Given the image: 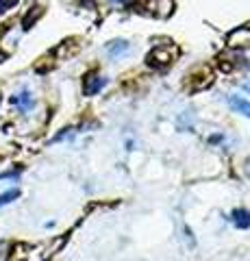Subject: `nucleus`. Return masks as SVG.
Returning <instances> with one entry per match:
<instances>
[{"instance_id": "10", "label": "nucleus", "mask_w": 250, "mask_h": 261, "mask_svg": "<svg viewBox=\"0 0 250 261\" xmlns=\"http://www.w3.org/2000/svg\"><path fill=\"white\" fill-rule=\"evenodd\" d=\"M5 7H7V0H0V11H5Z\"/></svg>"}, {"instance_id": "3", "label": "nucleus", "mask_w": 250, "mask_h": 261, "mask_svg": "<svg viewBox=\"0 0 250 261\" xmlns=\"http://www.w3.org/2000/svg\"><path fill=\"white\" fill-rule=\"evenodd\" d=\"M9 102L13 104V107H18V111H22V113H26V111H31L33 107H35V100H33V96H31L29 89H24V91H20V94H16V96H11Z\"/></svg>"}, {"instance_id": "8", "label": "nucleus", "mask_w": 250, "mask_h": 261, "mask_svg": "<svg viewBox=\"0 0 250 261\" xmlns=\"http://www.w3.org/2000/svg\"><path fill=\"white\" fill-rule=\"evenodd\" d=\"M129 50V44L124 42V39H117V42H113L109 46V55L111 57H117V55H122V52H127Z\"/></svg>"}, {"instance_id": "5", "label": "nucleus", "mask_w": 250, "mask_h": 261, "mask_svg": "<svg viewBox=\"0 0 250 261\" xmlns=\"http://www.w3.org/2000/svg\"><path fill=\"white\" fill-rule=\"evenodd\" d=\"M228 104H231V107L237 111V113L250 117V102L246 100V98H241V96H231V98H228Z\"/></svg>"}, {"instance_id": "7", "label": "nucleus", "mask_w": 250, "mask_h": 261, "mask_svg": "<svg viewBox=\"0 0 250 261\" xmlns=\"http://www.w3.org/2000/svg\"><path fill=\"white\" fill-rule=\"evenodd\" d=\"M235 224L239 228H248L250 226V211H244V209H239V211H235Z\"/></svg>"}, {"instance_id": "11", "label": "nucleus", "mask_w": 250, "mask_h": 261, "mask_svg": "<svg viewBox=\"0 0 250 261\" xmlns=\"http://www.w3.org/2000/svg\"><path fill=\"white\" fill-rule=\"evenodd\" d=\"M246 89H248V91H250V83H248V85H246Z\"/></svg>"}, {"instance_id": "12", "label": "nucleus", "mask_w": 250, "mask_h": 261, "mask_svg": "<svg viewBox=\"0 0 250 261\" xmlns=\"http://www.w3.org/2000/svg\"><path fill=\"white\" fill-rule=\"evenodd\" d=\"M0 61H3V52H0Z\"/></svg>"}, {"instance_id": "1", "label": "nucleus", "mask_w": 250, "mask_h": 261, "mask_svg": "<svg viewBox=\"0 0 250 261\" xmlns=\"http://www.w3.org/2000/svg\"><path fill=\"white\" fill-rule=\"evenodd\" d=\"M176 59V48L174 46H159L148 55V63L157 65V68H166Z\"/></svg>"}, {"instance_id": "9", "label": "nucleus", "mask_w": 250, "mask_h": 261, "mask_svg": "<svg viewBox=\"0 0 250 261\" xmlns=\"http://www.w3.org/2000/svg\"><path fill=\"white\" fill-rule=\"evenodd\" d=\"M20 196L18 189H9V192H5V194H0V207H5V205H9V202H13Z\"/></svg>"}, {"instance_id": "6", "label": "nucleus", "mask_w": 250, "mask_h": 261, "mask_svg": "<svg viewBox=\"0 0 250 261\" xmlns=\"http://www.w3.org/2000/svg\"><path fill=\"white\" fill-rule=\"evenodd\" d=\"M153 9L150 11H155L157 16H168L170 11H172V0H153Z\"/></svg>"}, {"instance_id": "2", "label": "nucleus", "mask_w": 250, "mask_h": 261, "mask_svg": "<svg viewBox=\"0 0 250 261\" xmlns=\"http://www.w3.org/2000/svg\"><path fill=\"white\" fill-rule=\"evenodd\" d=\"M226 44L231 46V48H248L250 46V29L248 26H241V29L233 31L231 35H228Z\"/></svg>"}, {"instance_id": "4", "label": "nucleus", "mask_w": 250, "mask_h": 261, "mask_svg": "<svg viewBox=\"0 0 250 261\" xmlns=\"http://www.w3.org/2000/svg\"><path fill=\"white\" fill-rule=\"evenodd\" d=\"M104 87V78L102 76H98V74H89L87 78H85V94L87 96H94L98 94Z\"/></svg>"}]
</instances>
